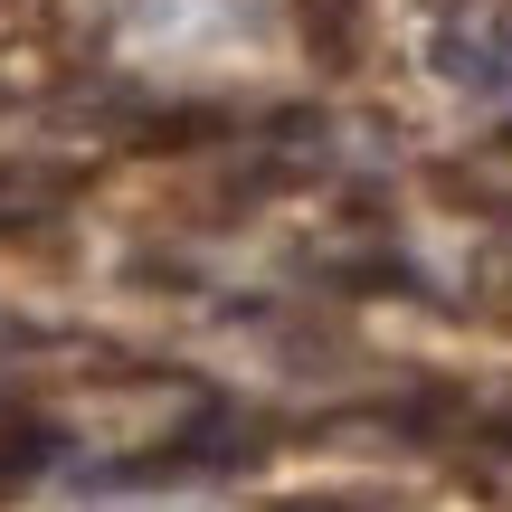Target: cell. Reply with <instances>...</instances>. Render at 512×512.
I'll return each mask as SVG.
<instances>
[{
  "label": "cell",
  "instance_id": "1",
  "mask_svg": "<svg viewBox=\"0 0 512 512\" xmlns=\"http://www.w3.org/2000/svg\"><path fill=\"white\" fill-rule=\"evenodd\" d=\"M48 456H57V427L48 418H0V484H29Z\"/></svg>",
  "mask_w": 512,
  "mask_h": 512
}]
</instances>
